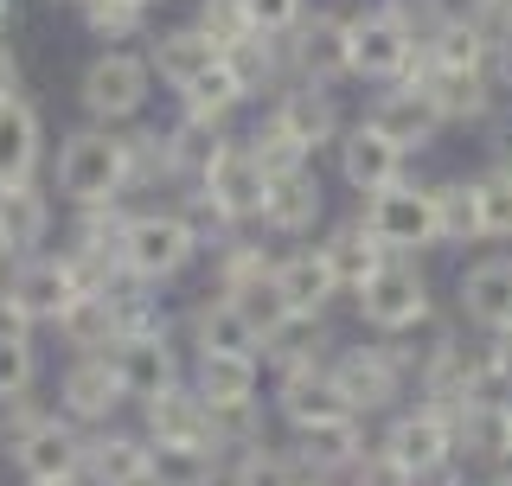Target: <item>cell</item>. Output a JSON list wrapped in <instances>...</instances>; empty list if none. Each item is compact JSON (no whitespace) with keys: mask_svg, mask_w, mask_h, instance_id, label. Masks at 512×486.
I'll return each mask as SVG.
<instances>
[{"mask_svg":"<svg viewBox=\"0 0 512 486\" xmlns=\"http://www.w3.org/2000/svg\"><path fill=\"white\" fill-rule=\"evenodd\" d=\"M455 301H461V320L480 333H512V256H474L455 282Z\"/></svg>","mask_w":512,"mask_h":486,"instance_id":"obj_11","label":"cell"},{"mask_svg":"<svg viewBox=\"0 0 512 486\" xmlns=\"http://www.w3.org/2000/svg\"><path fill=\"white\" fill-rule=\"evenodd\" d=\"M32 378H39V352H32V339H7V346H0V403L26 397Z\"/></svg>","mask_w":512,"mask_h":486,"instance_id":"obj_45","label":"cell"},{"mask_svg":"<svg viewBox=\"0 0 512 486\" xmlns=\"http://www.w3.org/2000/svg\"><path fill=\"white\" fill-rule=\"evenodd\" d=\"M474 205H480V237L512 243V173L493 160L487 173H474Z\"/></svg>","mask_w":512,"mask_h":486,"instance_id":"obj_37","label":"cell"},{"mask_svg":"<svg viewBox=\"0 0 512 486\" xmlns=\"http://www.w3.org/2000/svg\"><path fill=\"white\" fill-rule=\"evenodd\" d=\"M148 84H154V64L135 58V52H103L84 64V77H77V103H84L90 122L116 128L128 116H141V103H148Z\"/></svg>","mask_w":512,"mask_h":486,"instance_id":"obj_6","label":"cell"},{"mask_svg":"<svg viewBox=\"0 0 512 486\" xmlns=\"http://www.w3.org/2000/svg\"><path fill=\"white\" fill-rule=\"evenodd\" d=\"M282 45H288V71H295V84H340V77H352V64H346V20H333V13L301 20Z\"/></svg>","mask_w":512,"mask_h":486,"instance_id":"obj_13","label":"cell"},{"mask_svg":"<svg viewBox=\"0 0 512 486\" xmlns=\"http://www.w3.org/2000/svg\"><path fill=\"white\" fill-rule=\"evenodd\" d=\"M301 486H327V480H320V474H308V480H301Z\"/></svg>","mask_w":512,"mask_h":486,"instance_id":"obj_55","label":"cell"},{"mask_svg":"<svg viewBox=\"0 0 512 486\" xmlns=\"http://www.w3.org/2000/svg\"><path fill=\"white\" fill-rule=\"evenodd\" d=\"M276 288H282L288 314H301V320H320V314H327V301L340 295V282H333V269H327V256H320V250L276 256Z\"/></svg>","mask_w":512,"mask_h":486,"instance_id":"obj_26","label":"cell"},{"mask_svg":"<svg viewBox=\"0 0 512 486\" xmlns=\"http://www.w3.org/2000/svg\"><path fill=\"white\" fill-rule=\"evenodd\" d=\"M308 480V467H301L295 455H276V448H244L237 455V467H231V486H301Z\"/></svg>","mask_w":512,"mask_h":486,"instance_id":"obj_40","label":"cell"},{"mask_svg":"<svg viewBox=\"0 0 512 486\" xmlns=\"http://www.w3.org/2000/svg\"><path fill=\"white\" fill-rule=\"evenodd\" d=\"M148 64H154V77L167 90L186 96L205 71H218V64H224V45L212 39V32H199V26H173V32H160V39H154Z\"/></svg>","mask_w":512,"mask_h":486,"instance_id":"obj_19","label":"cell"},{"mask_svg":"<svg viewBox=\"0 0 512 486\" xmlns=\"http://www.w3.org/2000/svg\"><path fill=\"white\" fill-rule=\"evenodd\" d=\"M84 480L90 486H148V435H90L84 442Z\"/></svg>","mask_w":512,"mask_h":486,"instance_id":"obj_32","label":"cell"},{"mask_svg":"<svg viewBox=\"0 0 512 486\" xmlns=\"http://www.w3.org/2000/svg\"><path fill=\"white\" fill-rule=\"evenodd\" d=\"M45 231H52V199L39 186H0V243H7V256H39Z\"/></svg>","mask_w":512,"mask_h":486,"instance_id":"obj_34","label":"cell"},{"mask_svg":"<svg viewBox=\"0 0 512 486\" xmlns=\"http://www.w3.org/2000/svg\"><path fill=\"white\" fill-rule=\"evenodd\" d=\"M276 275V256L263 250V243H224L218 256V295H244V288L269 282Z\"/></svg>","mask_w":512,"mask_h":486,"instance_id":"obj_41","label":"cell"},{"mask_svg":"<svg viewBox=\"0 0 512 486\" xmlns=\"http://www.w3.org/2000/svg\"><path fill=\"white\" fill-rule=\"evenodd\" d=\"M468 13L493 32V45H506V39H512V0H468Z\"/></svg>","mask_w":512,"mask_h":486,"instance_id":"obj_49","label":"cell"},{"mask_svg":"<svg viewBox=\"0 0 512 486\" xmlns=\"http://www.w3.org/2000/svg\"><path fill=\"white\" fill-rule=\"evenodd\" d=\"M320 256H327V269H333V282H340V295H359L365 282L384 269V243L365 231V218H352V224H333L327 237L314 243Z\"/></svg>","mask_w":512,"mask_h":486,"instance_id":"obj_24","label":"cell"},{"mask_svg":"<svg viewBox=\"0 0 512 486\" xmlns=\"http://www.w3.org/2000/svg\"><path fill=\"white\" fill-rule=\"evenodd\" d=\"M192 199L212 212V224H250L263 218V199H269V173L256 167V154L244 148V141H231L212 167H205V180Z\"/></svg>","mask_w":512,"mask_h":486,"instance_id":"obj_8","label":"cell"},{"mask_svg":"<svg viewBox=\"0 0 512 486\" xmlns=\"http://www.w3.org/2000/svg\"><path fill=\"white\" fill-rule=\"evenodd\" d=\"M180 103H186V116H199V122H218V128H224V122H231V109H244V103H250V84L231 71V58H224L218 71H205L199 84L180 96Z\"/></svg>","mask_w":512,"mask_h":486,"instance_id":"obj_36","label":"cell"},{"mask_svg":"<svg viewBox=\"0 0 512 486\" xmlns=\"http://www.w3.org/2000/svg\"><path fill=\"white\" fill-rule=\"evenodd\" d=\"M378 448H391V455L404 461L416 480H436V474H448V467L461 461V448H455V416L436 410V403H416V410H404L391 429H384Z\"/></svg>","mask_w":512,"mask_h":486,"instance_id":"obj_10","label":"cell"},{"mask_svg":"<svg viewBox=\"0 0 512 486\" xmlns=\"http://www.w3.org/2000/svg\"><path fill=\"white\" fill-rule=\"evenodd\" d=\"M122 186H135V167H128V135L90 122L77 135H64L58 148V192L71 205H116Z\"/></svg>","mask_w":512,"mask_h":486,"instance_id":"obj_1","label":"cell"},{"mask_svg":"<svg viewBox=\"0 0 512 486\" xmlns=\"http://www.w3.org/2000/svg\"><path fill=\"white\" fill-rule=\"evenodd\" d=\"M365 122L372 128H384V135L397 141L404 154H423L429 141L448 128V116H442V103H436V90L423 84V77H404V84H384L378 96H372V109H365Z\"/></svg>","mask_w":512,"mask_h":486,"instance_id":"obj_9","label":"cell"},{"mask_svg":"<svg viewBox=\"0 0 512 486\" xmlns=\"http://www.w3.org/2000/svg\"><path fill=\"white\" fill-rule=\"evenodd\" d=\"M320 218H327V186H320V173H314V167L288 173V180H269L263 231H276V237H308Z\"/></svg>","mask_w":512,"mask_h":486,"instance_id":"obj_20","label":"cell"},{"mask_svg":"<svg viewBox=\"0 0 512 486\" xmlns=\"http://www.w3.org/2000/svg\"><path fill=\"white\" fill-rule=\"evenodd\" d=\"M58 333H64V346H71L77 359H84V352H116V339H122V295H116V288H103V295H77L71 307H64Z\"/></svg>","mask_w":512,"mask_h":486,"instance_id":"obj_27","label":"cell"},{"mask_svg":"<svg viewBox=\"0 0 512 486\" xmlns=\"http://www.w3.org/2000/svg\"><path fill=\"white\" fill-rule=\"evenodd\" d=\"M384 7H397V13H404V20H410L416 32H429V26H436L442 13H448L442 0H384Z\"/></svg>","mask_w":512,"mask_h":486,"instance_id":"obj_51","label":"cell"},{"mask_svg":"<svg viewBox=\"0 0 512 486\" xmlns=\"http://www.w3.org/2000/svg\"><path fill=\"white\" fill-rule=\"evenodd\" d=\"M244 148L256 154V167L269 173V180H288V173H301V167H314V154L301 148L295 135H288V128L276 122V116H263V128H256V135L244 141Z\"/></svg>","mask_w":512,"mask_h":486,"instance_id":"obj_38","label":"cell"},{"mask_svg":"<svg viewBox=\"0 0 512 486\" xmlns=\"http://www.w3.org/2000/svg\"><path fill=\"white\" fill-rule=\"evenodd\" d=\"M141 20H148V7H135V0H84V26L96 39H135Z\"/></svg>","mask_w":512,"mask_h":486,"instance_id":"obj_44","label":"cell"},{"mask_svg":"<svg viewBox=\"0 0 512 486\" xmlns=\"http://www.w3.org/2000/svg\"><path fill=\"white\" fill-rule=\"evenodd\" d=\"M135 7H160V0H135Z\"/></svg>","mask_w":512,"mask_h":486,"instance_id":"obj_56","label":"cell"},{"mask_svg":"<svg viewBox=\"0 0 512 486\" xmlns=\"http://www.w3.org/2000/svg\"><path fill=\"white\" fill-rule=\"evenodd\" d=\"M244 13L263 39H288V32L308 20V0H244Z\"/></svg>","mask_w":512,"mask_h":486,"instance_id":"obj_46","label":"cell"},{"mask_svg":"<svg viewBox=\"0 0 512 486\" xmlns=\"http://www.w3.org/2000/svg\"><path fill=\"white\" fill-rule=\"evenodd\" d=\"M20 90V64H13V52H7V39H0V103Z\"/></svg>","mask_w":512,"mask_h":486,"instance_id":"obj_52","label":"cell"},{"mask_svg":"<svg viewBox=\"0 0 512 486\" xmlns=\"http://www.w3.org/2000/svg\"><path fill=\"white\" fill-rule=\"evenodd\" d=\"M352 301H359V320L378 339H404L436 314V295H429V275L416 269V256H384V269Z\"/></svg>","mask_w":512,"mask_h":486,"instance_id":"obj_5","label":"cell"},{"mask_svg":"<svg viewBox=\"0 0 512 486\" xmlns=\"http://www.w3.org/2000/svg\"><path fill=\"white\" fill-rule=\"evenodd\" d=\"M346 64L365 84H404L416 64H423V32L397 7H372L359 20H346Z\"/></svg>","mask_w":512,"mask_h":486,"instance_id":"obj_3","label":"cell"},{"mask_svg":"<svg viewBox=\"0 0 512 486\" xmlns=\"http://www.w3.org/2000/svg\"><path fill=\"white\" fill-rule=\"evenodd\" d=\"M365 231L384 243V256H423V250H442V212H436V186H416V180H397L365 199Z\"/></svg>","mask_w":512,"mask_h":486,"instance_id":"obj_4","label":"cell"},{"mask_svg":"<svg viewBox=\"0 0 512 486\" xmlns=\"http://www.w3.org/2000/svg\"><path fill=\"white\" fill-rule=\"evenodd\" d=\"M352 486H423V480H416L391 448H365V461L352 467Z\"/></svg>","mask_w":512,"mask_h":486,"instance_id":"obj_47","label":"cell"},{"mask_svg":"<svg viewBox=\"0 0 512 486\" xmlns=\"http://www.w3.org/2000/svg\"><path fill=\"white\" fill-rule=\"evenodd\" d=\"M39 109L20 103V96H7L0 103V186H32V167H39Z\"/></svg>","mask_w":512,"mask_h":486,"instance_id":"obj_31","label":"cell"},{"mask_svg":"<svg viewBox=\"0 0 512 486\" xmlns=\"http://www.w3.org/2000/svg\"><path fill=\"white\" fill-rule=\"evenodd\" d=\"M493 64H500V45L474 13H442L423 32V71H493Z\"/></svg>","mask_w":512,"mask_h":486,"instance_id":"obj_14","label":"cell"},{"mask_svg":"<svg viewBox=\"0 0 512 486\" xmlns=\"http://www.w3.org/2000/svg\"><path fill=\"white\" fill-rule=\"evenodd\" d=\"M109 359H116V378H122V391H128V397H141V403L180 384V359H173L167 333H122Z\"/></svg>","mask_w":512,"mask_h":486,"instance_id":"obj_17","label":"cell"},{"mask_svg":"<svg viewBox=\"0 0 512 486\" xmlns=\"http://www.w3.org/2000/svg\"><path fill=\"white\" fill-rule=\"evenodd\" d=\"M333 384H340V397L352 403V416H378V410H391V403L404 397V384H410V359L391 346V339H372V346H346L340 359H333Z\"/></svg>","mask_w":512,"mask_h":486,"instance_id":"obj_7","label":"cell"},{"mask_svg":"<svg viewBox=\"0 0 512 486\" xmlns=\"http://www.w3.org/2000/svg\"><path fill=\"white\" fill-rule=\"evenodd\" d=\"M480 486H512V461H506V467H493V474L480 480Z\"/></svg>","mask_w":512,"mask_h":486,"instance_id":"obj_53","label":"cell"},{"mask_svg":"<svg viewBox=\"0 0 512 486\" xmlns=\"http://www.w3.org/2000/svg\"><path fill=\"white\" fill-rule=\"evenodd\" d=\"M52 486H77V480H52Z\"/></svg>","mask_w":512,"mask_h":486,"instance_id":"obj_57","label":"cell"},{"mask_svg":"<svg viewBox=\"0 0 512 486\" xmlns=\"http://www.w3.org/2000/svg\"><path fill=\"white\" fill-rule=\"evenodd\" d=\"M263 442V410L256 403H218L212 410V448H256Z\"/></svg>","mask_w":512,"mask_h":486,"instance_id":"obj_42","label":"cell"},{"mask_svg":"<svg viewBox=\"0 0 512 486\" xmlns=\"http://www.w3.org/2000/svg\"><path fill=\"white\" fill-rule=\"evenodd\" d=\"M58 397H64V416H71V423H109L128 391H122L109 352H84V359L58 378Z\"/></svg>","mask_w":512,"mask_h":486,"instance_id":"obj_16","label":"cell"},{"mask_svg":"<svg viewBox=\"0 0 512 486\" xmlns=\"http://www.w3.org/2000/svg\"><path fill=\"white\" fill-rule=\"evenodd\" d=\"M506 339H512V333H506Z\"/></svg>","mask_w":512,"mask_h":486,"instance_id":"obj_60","label":"cell"},{"mask_svg":"<svg viewBox=\"0 0 512 486\" xmlns=\"http://www.w3.org/2000/svg\"><path fill=\"white\" fill-rule=\"evenodd\" d=\"M218 448L212 442H148V486H212Z\"/></svg>","mask_w":512,"mask_h":486,"instance_id":"obj_35","label":"cell"},{"mask_svg":"<svg viewBox=\"0 0 512 486\" xmlns=\"http://www.w3.org/2000/svg\"><path fill=\"white\" fill-rule=\"evenodd\" d=\"M199 256V224L186 212H135L122 224V275L141 288L173 282Z\"/></svg>","mask_w":512,"mask_h":486,"instance_id":"obj_2","label":"cell"},{"mask_svg":"<svg viewBox=\"0 0 512 486\" xmlns=\"http://www.w3.org/2000/svg\"><path fill=\"white\" fill-rule=\"evenodd\" d=\"M256 384H263V359L256 352H199L192 365V391L205 403H256Z\"/></svg>","mask_w":512,"mask_h":486,"instance_id":"obj_29","label":"cell"},{"mask_svg":"<svg viewBox=\"0 0 512 486\" xmlns=\"http://www.w3.org/2000/svg\"><path fill=\"white\" fill-rule=\"evenodd\" d=\"M39 423H45V410H32L26 397H13L7 416H0V442H7V448H26V435L39 429Z\"/></svg>","mask_w":512,"mask_h":486,"instance_id":"obj_48","label":"cell"},{"mask_svg":"<svg viewBox=\"0 0 512 486\" xmlns=\"http://www.w3.org/2000/svg\"><path fill=\"white\" fill-rule=\"evenodd\" d=\"M416 77L436 90L448 128H455V122H487L493 103H500V77H493V71H423V64H416Z\"/></svg>","mask_w":512,"mask_h":486,"instance_id":"obj_30","label":"cell"},{"mask_svg":"<svg viewBox=\"0 0 512 486\" xmlns=\"http://www.w3.org/2000/svg\"><path fill=\"white\" fill-rule=\"evenodd\" d=\"M199 32H212L224 52H237L244 39H256V26H250L244 0H199Z\"/></svg>","mask_w":512,"mask_h":486,"instance_id":"obj_43","label":"cell"},{"mask_svg":"<svg viewBox=\"0 0 512 486\" xmlns=\"http://www.w3.org/2000/svg\"><path fill=\"white\" fill-rule=\"evenodd\" d=\"M269 116H276V122H282V128H288V135H295L308 154L333 148V141L346 135V122H340V103H333V84H295V90H282Z\"/></svg>","mask_w":512,"mask_h":486,"instance_id":"obj_18","label":"cell"},{"mask_svg":"<svg viewBox=\"0 0 512 486\" xmlns=\"http://www.w3.org/2000/svg\"><path fill=\"white\" fill-rule=\"evenodd\" d=\"M455 448H461V461H493V467H506V461H512V403L468 397V403L455 410Z\"/></svg>","mask_w":512,"mask_h":486,"instance_id":"obj_23","label":"cell"},{"mask_svg":"<svg viewBox=\"0 0 512 486\" xmlns=\"http://www.w3.org/2000/svg\"><path fill=\"white\" fill-rule=\"evenodd\" d=\"M436 212H442V243H487V237H480L474 180H442L436 186Z\"/></svg>","mask_w":512,"mask_h":486,"instance_id":"obj_39","label":"cell"},{"mask_svg":"<svg viewBox=\"0 0 512 486\" xmlns=\"http://www.w3.org/2000/svg\"><path fill=\"white\" fill-rule=\"evenodd\" d=\"M13 455H20V474L32 486L77 480L84 474V435H77L71 423H58V416H45V423L26 435V448H13Z\"/></svg>","mask_w":512,"mask_h":486,"instance_id":"obj_21","label":"cell"},{"mask_svg":"<svg viewBox=\"0 0 512 486\" xmlns=\"http://www.w3.org/2000/svg\"><path fill=\"white\" fill-rule=\"evenodd\" d=\"M276 410L295 429H314V423H333V416H352V403L340 397L333 365H327V371H295V378H276Z\"/></svg>","mask_w":512,"mask_h":486,"instance_id":"obj_28","label":"cell"},{"mask_svg":"<svg viewBox=\"0 0 512 486\" xmlns=\"http://www.w3.org/2000/svg\"><path fill=\"white\" fill-rule=\"evenodd\" d=\"M148 442H212V403L192 384L148 397Z\"/></svg>","mask_w":512,"mask_h":486,"instance_id":"obj_33","label":"cell"},{"mask_svg":"<svg viewBox=\"0 0 512 486\" xmlns=\"http://www.w3.org/2000/svg\"><path fill=\"white\" fill-rule=\"evenodd\" d=\"M0 263H7V243H0Z\"/></svg>","mask_w":512,"mask_h":486,"instance_id":"obj_58","label":"cell"},{"mask_svg":"<svg viewBox=\"0 0 512 486\" xmlns=\"http://www.w3.org/2000/svg\"><path fill=\"white\" fill-rule=\"evenodd\" d=\"M500 167L512 173V128H506V148H500Z\"/></svg>","mask_w":512,"mask_h":486,"instance_id":"obj_54","label":"cell"},{"mask_svg":"<svg viewBox=\"0 0 512 486\" xmlns=\"http://www.w3.org/2000/svg\"><path fill=\"white\" fill-rule=\"evenodd\" d=\"M186 327H192V346L199 352H256L263 359V333L250 327V314L231 295H205L186 314Z\"/></svg>","mask_w":512,"mask_h":486,"instance_id":"obj_25","label":"cell"},{"mask_svg":"<svg viewBox=\"0 0 512 486\" xmlns=\"http://www.w3.org/2000/svg\"><path fill=\"white\" fill-rule=\"evenodd\" d=\"M77 7H84V0H77Z\"/></svg>","mask_w":512,"mask_h":486,"instance_id":"obj_59","label":"cell"},{"mask_svg":"<svg viewBox=\"0 0 512 486\" xmlns=\"http://www.w3.org/2000/svg\"><path fill=\"white\" fill-rule=\"evenodd\" d=\"M295 461L308 474H352L365 461V423L359 416H333V423H314V429H295Z\"/></svg>","mask_w":512,"mask_h":486,"instance_id":"obj_22","label":"cell"},{"mask_svg":"<svg viewBox=\"0 0 512 486\" xmlns=\"http://www.w3.org/2000/svg\"><path fill=\"white\" fill-rule=\"evenodd\" d=\"M13 301L26 307V320L39 327V320H64V307H71L84 288H77V275H71V263L64 256H20V269H13Z\"/></svg>","mask_w":512,"mask_h":486,"instance_id":"obj_15","label":"cell"},{"mask_svg":"<svg viewBox=\"0 0 512 486\" xmlns=\"http://www.w3.org/2000/svg\"><path fill=\"white\" fill-rule=\"evenodd\" d=\"M333 154H340V180L352 192H365V199L404 180V148H397L384 128H372V122H352L346 135L333 141Z\"/></svg>","mask_w":512,"mask_h":486,"instance_id":"obj_12","label":"cell"},{"mask_svg":"<svg viewBox=\"0 0 512 486\" xmlns=\"http://www.w3.org/2000/svg\"><path fill=\"white\" fill-rule=\"evenodd\" d=\"M7 339H32V320H26V307L13 301V288H0V346Z\"/></svg>","mask_w":512,"mask_h":486,"instance_id":"obj_50","label":"cell"}]
</instances>
